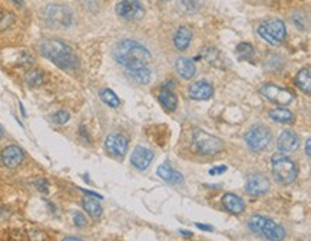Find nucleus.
<instances>
[{
    "label": "nucleus",
    "instance_id": "obj_36",
    "mask_svg": "<svg viewBox=\"0 0 311 241\" xmlns=\"http://www.w3.org/2000/svg\"><path fill=\"white\" fill-rule=\"evenodd\" d=\"M225 171H226L225 165H219V167L215 168V169H211L209 174H211V175H215V174H222V172H225Z\"/></svg>",
    "mask_w": 311,
    "mask_h": 241
},
{
    "label": "nucleus",
    "instance_id": "obj_25",
    "mask_svg": "<svg viewBox=\"0 0 311 241\" xmlns=\"http://www.w3.org/2000/svg\"><path fill=\"white\" fill-rule=\"evenodd\" d=\"M270 118L275 122H280V124H291L294 116L288 109H284V108H278V109H273L270 112Z\"/></svg>",
    "mask_w": 311,
    "mask_h": 241
},
{
    "label": "nucleus",
    "instance_id": "obj_31",
    "mask_svg": "<svg viewBox=\"0 0 311 241\" xmlns=\"http://www.w3.org/2000/svg\"><path fill=\"white\" fill-rule=\"evenodd\" d=\"M43 82V74L40 71H30L28 75H26V84L29 86H39V85Z\"/></svg>",
    "mask_w": 311,
    "mask_h": 241
},
{
    "label": "nucleus",
    "instance_id": "obj_6",
    "mask_svg": "<svg viewBox=\"0 0 311 241\" xmlns=\"http://www.w3.org/2000/svg\"><path fill=\"white\" fill-rule=\"evenodd\" d=\"M45 20L55 29H66L73 22L72 10L63 5H50L45 9Z\"/></svg>",
    "mask_w": 311,
    "mask_h": 241
},
{
    "label": "nucleus",
    "instance_id": "obj_43",
    "mask_svg": "<svg viewBox=\"0 0 311 241\" xmlns=\"http://www.w3.org/2000/svg\"><path fill=\"white\" fill-rule=\"evenodd\" d=\"M3 15H5V12L0 9V20H2V18H3Z\"/></svg>",
    "mask_w": 311,
    "mask_h": 241
},
{
    "label": "nucleus",
    "instance_id": "obj_17",
    "mask_svg": "<svg viewBox=\"0 0 311 241\" xmlns=\"http://www.w3.org/2000/svg\"><path fill=\"white\" fill-rule=\"evenodd\" d=\"M222 205L225 207L226 211H229L231 214H241L244 213L245 205L244 201L236 194H225L222 197Z\"/></svg>",
    "mask_w": 311,
    "mask_h": 241
},
{
    "label": "nucleus",
    "instance_id": "obj_15",
    "mask_svg": "<svg viewBox=\"0 0 311 241\" xmlns=\"http://www.w3.org/2000/svg\"><path fill=\"white\" fill-rule=\"evenodd\" d=\"M23 159H25V154L16 145H10L8 148L3 149L2 152V161L8 168L19 167Z\"/></svg>",
    "mask_w": 311,
    "mask_h": 241
},
{
    "label": "nucleus",
    "instance_id": "obj_27",
    "mask_svg": "<svg viewBox=\"0 0 311 241\" xmlns=\"http://www.w3.org/2000/svg\"><path fill=\"white\" fill-rule=\"evenodd\" d=\"M267 221V218L263 215H253L250 220H248V228L255 234H261L263 228H264V224Z\"/></svg>",
    "mask_w": 311,
    "mask_h": 241
},
{
    "label": "nucleus",
    "instance_id": "obj_24",
    "mask_svg": "<svg viewBox=\"0 0 311 241\" xmlns=\"http://www.w3.org/2000/svg\"><path fill=\"white\" fill-rule=\"evenodd\" d=\"M84 208H85L86 213L89 214L91 217H94V218H99L102 215V207L99 204V201L95 200V198H85L84 200Z\"/></svg>",
    "mask_w": 311,
    "mask_h": 241
},
{
    "label": "nucleus",
    "instance_id": "obj_26",
    "mask_svg": "<svg viewBox=\"0 0 311 241\" xmlns=\"http://www.w3.org/2000/svg\"><path fill=\"white\" fill-rule=\"evenodd\" d=\"M201 56L207 61L209 65L218 66V62H219V52H218V49H215V47H204L202 52H201Z\"/></svg>",
    "mask_w": 311,
    "mask_h": 241
},
{
    "label": "nucleus",
    "instance_id": "obj_18",
    "mask_svg": "<svg viewBox=\"0 0 311 241\" xmlns=\"http://www.w3.org/2000/svg\"><path fill=\"white\" fill-rule=\"evenodd\" d=\"M158 175L168 184H172V186H177V184H182L184 181V176L182 174H179L178 171L172 169V168L168 165V164H162L160 168H158Z\"/></svg>",
    "mask_w": 311,
    "mask_h": 241
},
{
    "label": "nucleus",
    "instance_id": "obj_28",
    "mask_svg": "<svg viewBox=\"0 0 311 241\" xmlns=\"http://www.w3.org/2000/svg\"><path fill=\"white\" fill-rule=\"evenodd\" d=\"M237 55L241 61H250L253 55H254V47L251 43H240L236 49Z\"/></svg>",
    "mask_w": 311,
    "mask_h": 241
},
{
    "label": "nucleus",
    "instance_id": "obj_39",
    "mask_svg": "<svg viewBox=\"0 0 311 241\" xmlns=\"http://www.w3.org/2000/svg\"><path fill=\"white\" fill-rule=\"evenodd\" d=\"M179 232L185 237V238H191L192 237V232L191 231H185V230H179Z\"/></svg>",
    "mask_w": 311,
    "mask_h": 241
},
{
    "label": "nucleus",
    "instance_id": "obj_16",
    "mask_svg": "<svg viewBox=\"0 0 311 241\" xmlns=\"http://www.w3.org/2000/svg\"><path fill=\"white\" fill-rule=\"evenodd\" d=\"M261 234L264 235L267 240H283L284 237H285V230L280 224L274 223L273 220L267 218Z\"/></svg>",
    "mask_w": 311,
    "mask_h": 241
},
{
    "label": "nucleus",
    "instance_id": "obj_37",
    "mask_svg": "<svg viewBox=\"0 0 311 241\" xmlns=\"http://www.w3.org/2000/svg\"><path fill=\"white\" fill-rule=\"evenodd\" d=\"M197 227H198L199 230H204V231H212L214 228L211 227V225H207V224H201V223H197L195 224Z\"/></svg>",
    "mask_w": 311,
    "mask_h": 241
},
{
    "label": "nucleus",
    "instance_id": "obj_9",
    "mask_svg": "<svg viewBox=\"0 0 311 241\" xmlns=\"http://www.w3.org/2000/svg\"><path fill=\"white\" fill-rule=\"evenodd\" d=\"M105 149L116 158H123L128 152V139L122 134H111L105 138Z\"/></svg>",
    "mask_w": 311,
    "mask_h": 241
},
{
    "label": "nucleus",
    "instance_id": "obj_32",
    "mask_svg": "<svg viewBox=\"0 0 311 241\" xmlns=\"http://www.w3.org/2000/svg\"><path fill=\"white\" fill-rule=\"evenodd\" d=\"M69 118H70V115H69V112L67 111H57L53 116H52V119H53V122L55 124H59V125H63V124H66L67 120H69Z\"/></svg>",
    "mask_w": 311,
    "mask_h": 241
},
{
    "label": "nucleus",
    "instance_id": "obj_33",
    "mask_svg": "<svg viewBox=\"0 0 311 241\" xmlns=\"http://www.w3.org/2000/svg\"><path fill=\"white\" fill-rule=\"evenodd\" d=\"M73 223H75L77 228H84V227H86L88 221H86V217L84 214L79 213V211H75V213H73Z\"/></svg>",
    "mask_w": 311,
    "mask_h": 241
},
{
    "label": "nucleus",
    "instance_id": "obj_4",
    "mask_svg": "<svg viewBox=\"0 0 311 241\" xmlns=\"http://www.w3.org/2000/svg\"><path fill=\"white\" fill-rule=\"evenodd\" d=\"M192 142L197 152L202 157H211L224 149V142L214 135H209L205 131L195 130L192 134Z\"/></svg>",
    "mask_w": 311,
    "mask_h": 241
},
{
    "label": "nucleus",
    "instance_id": "obj_29",
    "mask_svg": "<svg viewBox=\"0 0 311 241\" xmlns=\"http://www.w3.org/2000/svg\"><path fill=\"white\" fill-rule=\"evenodd\" d=\"M101 99L104 101L106 105H109L111 108H118L121 105V101L119 98L115 95V92H112L111 89H102L101 91Z\"/></svg>",
    "mask_w": 311,
    "mask_h": 241
},
{
    "label": "nucleus",
    "instance_id": "obj_41",
    "mask_svg": "<svg viewBox=\"0 0 311 241\" xmlns=\"http://www.w3.org/2000/svg\"><path fill=\"white\" fill-rule=\"evenodd\" d=\"M65 240H81V238H77V237H66Z\"/></svg>",
    "mask_w": 311,
    "mask_h": 241
},
{
    "label": "nucleus",
    "instance_id": "obj_35",
    "mask_svg": "<svg viewBox=\"0 0 311 241\" xmlns=\"http://www.w3.org/2000/svg\"><path fill=\"white\" fill-rule=\"evenodd\" d=\"M35 186L38 187L39 191H42V193H47V188H49V186H47V183L43 179V178L38 179V181L35 183Z\"/></svg>",
    "mask_w": 311,
    "mask_h": 241
},
{
    "label": "nucleus",
    "instance_id": "obj_44",
    "mask_svg": "<svg viewBox=\"0 0 311 241\" xmlns=\"http://www.w3.org/2000/svg\"><path fill=\"white\" fill-rule=\"evenodd\" d=\"M165 2H168V0H165Z\"/></svg>",
    "mask_w": 311,
    "mask_h": 241
},
{
    "label": "nucleus",
    "instance_id": "obj_30",
    "mask_svg": "<svg viewBox=\"0 0 311 241\" xmlns=\"http://www.w3.org/2000/svg\"><path fill=\"white\" fill-rule=\"evenodd\" d=\"M178 5L181 9L187 13H194L201 8L202 0H178Z\"/></svg>",
    "mask_w": 311,
    "mask_h": 241
},
{
    "label": "nucleus",
    "instance_id": "obj_42",
    "mask_svg": "<svg viewBox=\"0 0 311 241\" xmlns=\"http://www.w3.org/2000/svg\"><path fill=\"white\" fill-rule=\"evenodd\" d=\"M13 2H15V3H18L19 6H22V5H23V0H13Z\"/></svg>",
    "mask_w": 311,
    "mask_h": 241
},
{
    "label": "nucleus",
    "instance_id": "obj_23",
    "mask_svg": "<svg viewBox=\"0 0 311 241\" xmlns=\"http://www.w3.org/2000/svg\"><path fill=\"white\" fill-rule=\"evenodd\" d=\"M129 78L132 79L135 84L146 85L151 82V71H149L148 68H141V69L129 71Z\"/></svg>",
    "mask_w": 311,
    "mask_h": 241
},
{
    "label": "nucleus",
    "instance_id": "obj_19",
    "mask_svg": "<svg viewBox=\"0 0 311 241\" xmlns=\"http://www.w3.org/2000/svg\"><path fill=\"white\" fill-rule=\"evenodd\" d=\"M158 98H160V102L162 103V106L167 108L168 111H175V109H177V106H178V98H177L175 93L172 92V89H171L170 86L164 85Z\"/></svg>",
    "mask_w": 311,
    "mask_h": 241
},
{
    "label": "nucleus",
    "instance_id": "obj_20",
    "mask_svg": "<svg viewBox=\"0 0 311 241\" xmlns=\"http://www.w3.org/2000/svg\"><path fill=\"white\" fill-rule=\"evenodd\" d=\"M177 72L182 79H191L197 72L195 64L188 57H179L177 61Z\"/></svg>",
    "mask_w": 311,
    "mask_h": 241
},
{
    "label": "nucleus",
    "instance_id": "obj_38",
    "mask_svg": "<svg viewBox=\"0 0 311 241\" xmlns=\"http://www.w3.org/2000/svg\"><path fill=\"white\" fill-rule=\"evenodd\" d=\"M311 139L308 138L307 139V144H305V154H307V157H311V151H310V148H311Z\"/></svg>",
    "mask_w": 311,
    "mask_h": 241
},
{
    "label": "nucleus",
    "instance_id": "obj_11",
    "mask_svg": "<svg viewBox=\"0 0 311 241\" xmlns=\"http://www.w3.org/2000/svg\"><path fill=\"white\" fill-rule=\"evenodd\" d=\"M116 13L125 20H132L142 15V6L136 0H122L116 6Z\"/></svg>",
    "mask_w": 311,
    "mask_h": 241
},
{
    "label": "nucleus",
    "instance_id": "obj_40",
    "mask_svg": "<svg viewBox=\"0 0 311 241\" xmlns=\"http://www.w3.org/2000/svg\"><path fill=\"white\" fill-rule=\"evenodd\" d=\"M3 132H5V131H3V127L0 125V139L3 138Z\"/></svg>",
    "mask_w": 311,
    "mask_h": 241
},
{
    "label": "nucleus",
    "instance_id": "obj_13",
    "mask_svg": "<svg viewBox=\"0 0 311 241\" xmlns=\"http://www.w3.org/2000/svg\"><path fill=\"white\" fill-rule=\"evenodd\" d=\"M188 93L189 96L195 101H208L209 98H212L214 88L207 81H198L189 86Z\"/></svg>",
    "mask_w": 311,
    "mask_h": 241
},
{
    "label": "nucleus",
    "instance_id": "obj_22",
    "mask_svg": "<svg viewBox=\"0 0 311 241\" xmlns=\"http://www.w3.org/2000/svg\"><path fill=\"white\" fill-rule=\"evenodd\" d=\"M295 84H297V86L301 89L302 92L307 93V95H310L311 93V72L308 68H304V69H301V71L297 74Z\"/></svg>",
    "mask_w": 311,
    "mask_h": 241
},
{
    "label": "nucleus",
    "instance_id": "obj_14",
    "mask_svg": "<svg viewBox=\"0 0 311 241\" xmlns=\"http://www.w3.org/2000/svg\"><path fill=\"white\" fill-rule=\"evenodd\" d=\"M298 145H300V139L297 137V134L290 130L283 131L277 139V147L281 152H292L298 148Z\"/></svg>",
    "mask_w": 311,
    "mask_h": 241
},
{
    "label": "nucleus",
    "instance_id": "obj_1",
    "mask_svg": "<svg viewBox=\"0 0 311 241\" xmlns=\"http://www.w3.org/2000/svg\"><path fill=\"white\" fill-rule=\"evenodd\" d=\"M113 57L116 59L118 64H121L123 68L129 71L146 68L152 62L149 50L142 46L141 43L131 39L116 43V46L113 47Z\"/></svg>",
    "mask_w": 311,
    "mask_h": 241
},
{
    "label": "nucleus",
    "instance_id": "obj_3",
    "mask_svg": "<svg viewBox=\"0 0 311 241\" xmlns=\"http://www.w3.org/2000/svg\"><path fill=\"white\" fill-rule=\"evenodd\" d=\"M274 178L284 186H290L297 178V167L291 158L284 155L283 152H277L271 158Z\"/></svg>",
    "mask_w": 311,
    "mask_h": 241
},
{
    "label": "nucleus",
    "instance_id": "obj_34",
    "mask_svg": "<svg viewBox=\"0 0 311 241\" xmlns=\"http://www.w3.org/2000/svg\"><path fill=\"white\" fill-rule=\"evenodd\" d=\"M13 20H15V16L12 13H5L0 20V29H8L13 23Z\"/></svg>",
    "mask_w": 311,
    "mask_h": 241
},
{
    "label": "nucleus",
    "instance_id": "obj_8",
    "mask_svg": "<svg viewBox=\"0 0 311 241\" xmlns=\"http://www.w3.org/2000/svg\"><path fill=\"white\" fill-rule=\"evenodd\" d=\"M261 93L264 95L268 101L277 103V105H281V106L290 105V103L294 101V98H295V95L290 92L288 89H284L281 86H277V85L271 84L263 85Z\"/></svg>",
    "mask_w": 311,
    "mask_h": 241
},
{
    "label": "nucleus",
    "instance_id": "obj_2",
    "mask_svg": "<svg viewBox=\"0 0 311 241\" xmlns=\"http://www.w3.org/2000/svg\"><path fill=\"white\" fill-rule=\"evenodd\" d=\"M40 52L62 69H73L77 66V59L73 50L60 40H55V39L45 40L40 45Z\"/></svg>",
    "mask_w": 311,
    "mask_h": 241
},
{
    "label": "nucleus",
    "instance_id": "obj_7",
    "mask_svg": "<svg viewBox=\"0 0 311 241\" xmlns=\"http://www.w3.org/2000/svg\"><path fill=\"white\" fill-rule=\"evenodd\" d=\"M271 139H273L271 131L265 125H254L248 130L245 135V142L248 148L253 149L254 152H261L268 148V145L271 144Z\"/></svg>",
    "mask_w": 311,
    "mask_h": 241
},
{
    "label": "nucleus",
    "instance_id": "obj_5",
    "mask_svg": "<svg viewBox=\"0 0 311 241\" xmlns=\"http://www.w3.org/2000/svg\"><path fill=\"white\" fill-rule=\"evenodd\" d=\"M258 33L273 46H278L287 35L285 25L280 19H268L258 26Z\"/></svg>",
    "mask_w": 311,
    "mask_h": 241
},
{
    "label": "nucleus",
    "instance_id": "obj_21",
    "mask_svg": "<svg viewBox=\"0 0 311 241\" xmlns=\"http://www.w3.org/2000/svg\"><path fill=\"white\" fill-rule=\"evenodd\" d=\"M191 39H192V30L187 26H181L175 33L174 37V45L179 50H185L191 43Z\"/></svg>",
    "mask_w": 311,
    "mask_h": 241
},
{
    "label": "nucleus",
    "instance_id": "obj_12",
    "mask_svg": "<svg viewBox=\"0 0 311 241\" xmlns=\"http://www.w3.org/2000/svg\"><path fill=\"white\" fill-rule=\"evenodd\" d=\"M152 159H153V152L151 149L143 148V147H136L133 149L132 155H131V164L136 169L143 171L151 165Z\"/></svg>",
    "mask_w": 311,
    "mask_h": 241
},
{
    "label": "nucleus",
    "instance_id": "obj_10",
    "mask_svg": "<svg viewBox=\"0 0 311 241\" xmlns=\"http://www.w3.org/2000/svg\"><path fill=\"white\" fill-rule=\"evenodd\" d=\"M247 193L253 197H260V195L267 194L270 191V181L264 175L260 174H253L248 176L247 186H245Z\"/></svg>",
    "mask_w": 311,
    "mask_h": 241
}]
</instances>
